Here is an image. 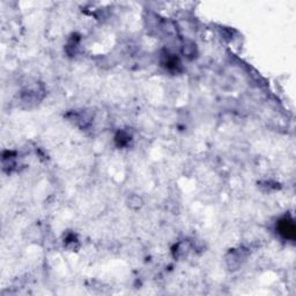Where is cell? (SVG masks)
<instances>
[{
  "instance_id": "obj_1",
  "label": "cell",
  "mask_w": 296,
  "mask_h": 296,
  "mask_svg": "<svg viewBox=\"0 0 296 296\" xmlns=\"http://www.w3.org/2000/svg\"><path fill=\"white\" fill-rule=\"evenodd\" d=\"M278 231H279L285 238L294 240L295 237L294 222H293L291 219H288V217H285V219L280 220L279 223H278Z\"/></svg>"
}]
</instances>
